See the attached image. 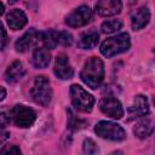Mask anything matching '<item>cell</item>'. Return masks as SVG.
Returning a JSON list of instances; mask_svg holds the SVG:
<instances>
[{
  "mask_svg": "<svg viewBox=\"0 0 155 155\" xmlns=\"http://www.w3.org/2000/svg\"><path fill=\"white\" fill-rule=\"evenodd\" d=\"M81 80L91 88H98L104 80V64L98 57H90L80 73Z\"/></svg>",
  "mask_w": 155,
  "mask_h": 155,
  "instance_id": "obj_1",
  "label": "cell"
},
{
  "mask_svg": "<svg viewBox=\"0 0 155 155\" xmlns=\"http://www.w3.org/2000/svg\"><path fill=\"white\" fill-rule=\"evenodd\" d=\"M130 46H131L130 35L127 33H121L104 40L101 45V53L107 58H111L119 53L127 51Z\"/></svg>",
  "mask_w": 155,
  "mask_h": 155,
  "instance_id": "obj_2",
  "label": "cell"
},
{
  "mask_svg": "<svg viewBox=\"0 0 155 155\" xmlns=\"http://www.w3.org/2000/svg\"><path fill=\"white\" fill-rule=\"evenodd\" d=\"M30 94L33 101L36 104H40L42 107L48 105L52 99V90H51L48 79L44 75L36 76L34 80L33 87L30 90Z\"/></svg>",
  "mask_w": 155,
  "mask_h": 155,
  "instance_id": "obj_3",
  "label": "cell"
},
{
  "mask_svg": "<svg viewBox=\"0 0 155 155\" xmlns=\"http://www.w3.org/2000/svg\"><path fill=\"white\" fill-rule=\"evenodd\" d=\"M69 93H70L71 103L75 109L84 113H90L92 110L94 105V97L91 93H88L86 90H84L80 85L76 84L71 85Z\"/></svg>",
  "mask_w": 155,
  "mask_h": 155,
  "instance_id": "obj_4",
  "label": "cell"
},
{
  "mask_svg": "<svg viewBox=\"0 0 155 155\" xmlns=\"http://www.w3.org/2000/svg\"><path fill=\"white\" fill-rule=\"evenodd\" d=\"M94 132L101 138L113 142H120L126 138L125 130L120 125L111 121H99L94 126Z\"/></svg>",
  "mask_w": 155,
  "mask_h": 155,
  "instance_id": "obj_5",
  "label": "cell"
},
{
  "mask_svg": "<svg viewBox=\"0 0 155 155\" xmlns=\"http://www.w3.org/2000/svg\"><path fill=\"white\" fill-rule=\"evenodd\" d=\"M10 117L15 122L16 126L27 128L34 124V121L36 119V114L31 108L25 107L23 104H17L11 109Z\"/></svg>",
  "mask_w": 155,
  "mask_h": 155,
  "instance_id": "obj_6",
  "label": "cell"
},
{
  "mask_svg": "<svg viewBox=\"0 0 155 155\" xmlns=\"http://www.w3.org/2000/svg\"><path fill=\"white\" fill-rule=\"evenodd\" d=\"M91 19H92V10L88 6L82 5L67 16L65 23L71 28H79L86 25Z\"/></svg>",
  "mask_w": 155,
  "mask_h": 155,
  "instance_id": "obj_7",
  "label": "cell"
},
{
  "mask_svg": "<svg viewBox=\"0 0 155 155\" xmlns=\"http://www.w3.org/2000/svg\"><path fill=\"white\" fill-rule=\"evenodd\" d=\"M99 109L103 114L113 119H121L124 116L122 104L114 96H104L99 101Z\"/></svg>",
  "mask_w": 155,
  "mask_h": 155,
  "instance_id": "obj_8",
  "label": "cell"
},
{
  "mask_svg": "<svg viewBox=\"0 0 155 155\" xmlns=\"http://www.w3.org/2000/svg\"><path fill=\"white\" fill-rule=\"evenodd\" d=\"M53 71H54V75L62 80L71 79L74 75V69L69 62V58L65 54H58L56 57Z\"/></svg>",
  "mask_w": 155,
  "mask_h": 155,
  "instance_id": "obj_9",
  "label": "cell"
},
{
  "mask_svg": "<svg viewBox=\"0 0 155 155\" xmlns=\"http://www.w3.org/2000/svg\"><path fill=\"white\" fill-rule=\"evenodd\" d=\"M122 10L121 0H99L96 4V12L99 16H115Z\"/></svg>",
  "mask_w": 155,
  "mask_h": 155,
  "instance_id": "obj_10",
  "label": "cell"
},
{
  "mask_svg": "<svg viewBox=\"0 0 155 155\" xmlns=\"http://www.w3.org/2000/svg\"><path fill=\"white\" fill-rule=\"evenodd\" d=\"M40 31L35 29H29L27 33H24L15 44V48L18 52H25L29 48H31L39 40H40Z\"/></svg>",
  "mask_w": 155,
  "mask_h": 155,
  "instance_id": "obj_11",
  "label": "cell"
},
{
  "mask_svg": "<svg viewBox=\"0 0 155 155\" xmlns=\"http://www.w3.org/2000/svg\"><path fill=\"white\" fill-rule=\"evenodd\" d=\"M149 114V103L145 96L137 94L134 97L133 104L128 108V115L131 119H138Z\"/></svg>",
  "mask_w": 155,
  "mask_h": 155,
  "instance_id": "obj_12",
  "label": "cell"
},
{
  "mask_svg": "<svg viewBox=\"0 0 155 155\" xmlns=\"http://www.w3.org/2000/svg\"><path fill=\"white\" fill-rule=\"evenodd\" d=\"M150 21V11L148 7L143 6L136 10L131 16V25L133 30H139L144 28Z\"/></svg>",
  "mask_w": 155,
  "mask_h": 155,
  "instance_id": "obj_13",
  "label": "cell"
},
{
  "mask_svg": "<svg viewBox=\"0 0 155 155\" xmlns=\"http://www.w3.org/2000/svg\"><path fill=\"white\" fill-rule=\"evenodd\" d=\"M6 21H7L8 27L12 30H19L27 24L28 18L22 10L15 8L12 11H10V13L6 16Z\"/></svg>",
  "mask_w": 155,
  "mask_h": 155,
  "instance_id": "obj_14",
  "label": "cell"
},
{
  "mask_svg": "<svg viewBox=\"0 0 155 155\" xmlns=\"http://www.w3.org/2000/svg\"><path fill=\"white\" fill-rule=\"evenodd\" d=\"M25 74V69L19 61H15L12 64L8 65V68L5 71V80L8 84H15L19 81Z\"/></svg>",
  "mask_w": 155,
  "mask_h": 155,
  "instance_id": "obj_15",
  "label": "cell"
},
{
  "mask_svg": "<svg viewBox=\"0 0 155 155\" xmlns=\"http://www.w3.org/2000/svg\"><path fill=\"white\" fill-rule=\"evenodd\" d=\"M142 117L143 119L139 120L138 124L134 126L133 132L138 138L144 139V138L149 137L153 133V131H154V121L149 116H142Z\"/></svg>",
  "mask_w": 155,
  "mask_h": 155,
  "instance_id": "obj_16",
  "label": "cell"
},
{
  "mask_svg": "<svg viewBox=\"0 0 155 155\" xmlns=\"http://www.w3.org/2000/svg\"><path fill=\"white\" fill-rule=\"evenodd\" d=\"M98 39H99V34L96 29H90L85 33H82L79 38L78 41V46L82 50H90L97 46L98 44Z\"/></svg>",
  "mask_w": 155,
  "mask_h": 155,
  "instance_id": "obj_17",
  "label": "cell"
},
{
  "mask_svg": "<svg viewBox=\"0 0 155 155\" xmlns=\"http://www.w3.org/2000/svg\"><path fill=\"white\" fill-rule=\"evenodd\" d=\"M51 54L46 47H38L33 53V64L35 68L42 69L50 64Z\"/></svg>",
  "mask_w": 155,
  "mask_h": 155,
  "instance_id": "obj_18",
  "label": "cell"
},
{
  "mask_svg": "<svg viewBox=\"0 0 155 155\" xmlns=\"http://www.w3.org/2000/svg\"><path fill=\"white\" fill-rule=\"evenodd\" d=\"M40 41L47 50H53L59 45V31L46 30L40 34Z\"/></svg>",
  "mask_w": 155,
  "mask_h": 155,
  "instance_id": "obj_19",
  "label": "cell"
},
{
  "mask_svg": "<svg viewBox=\"0 0 155 155\" xmlns=\"http://www.w3.org/2000/svg\"><path fill=\"white\" fill-rule=\"evenodd\" d=\"M121 27H122V22L120 19H108L102 23L101 29L103 33L110 34V33H114V31H117L119 29H121Z\"/></svg>",
  "mask_w": 155,
  "mask_h": 155,
  "instance_id": "obj_20",
  "label": "cell"
},
{
  "mask_svg": "<svg viewBox=\"0 0 155 155\" xmlns=\"http://www.w3.org/2000/svg\"><path fill=\"white\" fill-rule=\"evenodd\" d=\"M82 150L86 154H96V153H98V148H97L96 143L91 138H87V139L84 140V143H82Z\"/></svg>",
  "mask_w": 155,
  "mask_h": 155,
  "instance_id": "obj_21",
  "label": "cell"
},
{
  "mask_svg": "<svg viewBox=\"0 0 155 155\" xmlns=\"http://www.w3.org/2000/svg\"><path fill=\"white\" fill-rule=\"evenodd\" d=\"M73 44V35L68 31H59V45L70 46Z\"/></svg>",
  "mask_w": 155,
  "mask_h": 155,
  "instance_id": "obj_22",
  "label": "cell"
},
{
  "mask_svg": "<svg viewBox=\"0 0 155 155\" xmlns=\"http://www.w3.org/2000/svg\"><path fill=\"white\" fill-rule=\"evenodd\" d=\"M1 154H21V149L17 145H7L0 150Z\"/></svg>",
  "mask_w": 155,
  "mask_h": 155,
  "instance_id": "obj_23",
  "label": "cell"
},
{
  "mask_svg": "<svg viewBox=\"0 0 155 155\" xmlns=\"http://www.w3.org/2000/svg\"><path fill=\"white\" fill-rule=\"evenodd\" d=\"M5 44H6V30L2 25V23L0 22V51L4 48Z\"/></svg>",
  "mask_w": 155,
  "mask_h": 155,
  "instance_id": "obj_24",
  "label": "cell"
},
{
  "mask_svg": "<svg viewBox=\"0 0 155 155\" xmlns=\"http://www.w3.org/2000/svg\"><path fill=\"white\" fill-rule=\"evenodd\" d=\"M11 121V117H10V114H6V113H1L0 114V125L6 127Z\"/></svg>",
  "mask_w": 155,
  "mask_h": 155,
  "instance_id": "obj_25",
  "label": "cell"
},
{
  "mask_svg": "<svg viewBox=\"0 0 155 155\" xmlns=\"http://www.w3.org/2000/svg\"><path fill=\"white\" fill-rule=\"evenodd\" d=\"M8 136H10V134H8V132L5 130V127L0 125V144L4 143V142L8 138Z\"/></svg>",
  "mask_w": 155,
  "mask_h": 155,
  "instance_id": "obj_26",
  "label": "cell"
},
{
  "mask_svg": "<svg viewBox=\"0 0 155 155\" xmlns=\"http://www.w3.org/2000/svg\"><path fill=\"white\" fill-rule=\"evenodd\" d=\"M5 97H6V90H5L2 86H0V102L4 101Z\"/></svg>",
  "mask_w": 155,
  "mask_h": 155,
  "instance_id": "obj_27",
  "label": "cell"
},
{
  "mask_svg": "<svg viewBox=\"0 0 155 155\" xmlns=\"http://www.w3.org/2000/svg\"><path fill=\"white\" fill-rule=\"evenodd\" d=\"M4 11H5V6H4L2 2H0V16L4 13Z\"/></svg>",
  "mask_w": 155,
  "mask_h": 155,
  "instance_id": "obj_28",
  "label": "cell"
},
{
  "mask_svg": "<svg viewBox=\"0 0 155 155\" xmlns=\"http://www.w3.org/2000/svg\"><path fill=\"white\" fill-rule=\"evenodd\" d=\"M17 1H18V0H8L10 4H15V2H17Z\"/></svg>",
  "mask_w": 155,
  "mask_h": 155,
  "instance_id": "obj_29",
  "label": "cell"
}]
</instances>
